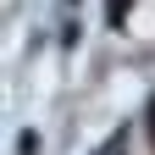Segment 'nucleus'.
Here are the masks:
<instances>
[{"label":"nucleus","instance_id":"obj_1","mask_svg":"<svg viewBox=\"0 0 155 155\" xmlns=\"http://www.w3.org/2000/svg\"><path fill=\"white\" fill-rule=\"evenodd\" d=\"M122 11H127V0H111V22H122Z\"/></svg>","mask_w":155,"mask_h":155},{"label":"nucleus","instance_id":"obj_2","mask_svg":"<svg viewBox=\"0 0 155 155\" xmlns=\"http://www.w3.org/2000/svg\"><path fill=\"white\" fill-rule=\"evenodd\" d=\"M150 127H155V100H150Z\"/></svg>","mask_w":155,"mask_h":155}]
</instances>
